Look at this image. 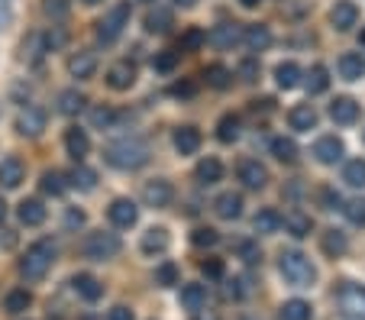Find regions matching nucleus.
<instances>
[{
  "label": "nucleus",
  "instance_id": "obj_1",
  "mask_svg": "<svg viewBox=\"0 0 365 320\" xmlns=\"http://www.w3.org/2000/svg\"><path fill=\"white\" fill-rule=\"evenodd\" d=\"M103 159L110 162L113 168H123V172H136L149 162V146L136 136H123V140L110 143V146L103 149Z\"/></svg>",
  "mask_w": 365,
  "mask_h": 320
},
{
  "label": "nucleus",
  "instance_id": "obj_2",
  "mask_svg": "<svg viewBox=\"0 0 365 320\" xmlns=\"http://www.w3.org/2000/svg\"><path fill=\"white\" fill-rule=\"evenodd\" d=\"M52 262H56V243L52 239H39L20 259V275L26 282H39V279H46V272L52 269Z\"/></svg>",
  "mask_w": 365,
  "mask_h": 320
},
{
  "label": "nucleus",
  "instance_id": "obj_3",
  "mask_svg": "<svg viewBox=\"0 0 365 320\" xmlns=\"http://www.w3.org/2000/svg\"><path fill=\"white\" fill-rule=\"evenodd\" d=\"M278 269H282L284 282H288V285H294V288H310L314 282H317V269H314V262H310L304 252H297V249L282 252Z\"/></svg>",
  "mask_w": 365,
  "mask_h": 320
},
{
  "label": "nucleus",
  "instance_id": "obj_4",
  "mask_svg": "<svg viewBox=\"0 0 365 320\" xmlns=\"http://www.w3.org/2000/svg\"><path fill=\"white\" fill-rule=\"evenodd\" d=\"M130 16H133L130 0H120L117 7H113L110 14H107L101 23H97V39H101L103 46H110V42H117L120 36H123V29L130 26Z\"/></svg>",
  "mask_w": 365,
  "mask_h": 320
},
{
  "label": "nucleus",
  "instance_id": "obj_5",
  "mask_svg": "<svg viewBox=\"0 0 365 320\" xmlns=\"http://www.w3.org/2000/svg\"><path fill=\"white\" fill-rule=\"evenodd\" d=\"M123 249V243H120L117 233H91L88 239H84V256L94 259V262H103V259H113L117 252Z\"/></svg>",
  "mask_w": 365,
  "mask_h": 320
},
{
  "label": "nucleus",
  "instance_id": "obj_6",
  "mask_svg": "<svg viewBox=\"0 0 365 320\" xmlns=\"http://www.w3.org/2000/svg\"><path fill=\"white\" fill-rule=\"evenodd\" d=\"M336 301H339V311H343L346 320H365V288L362 285L346 282V285L339 288Z\"/></svg>",
  "mask_w": 365,
  "mask_h": 320
},
{
  "label": "nucleus",
  "instance_id": "obj_7",
  "mask_svg": "<svg viewBox=\"0 0 365 320\" xmlns=\"http://www.w3.org/2000/svg\"><path fill=\"white\" fill-rule=\"evenodd\" d=\"M143 201H145V207H168V204L175 201V188H172V181H165V178L145 181V188H143Z\"/></svg>",
  "mask_w": 365,
  "mask_h": 320
},
{
  "label": "nucleus",
  "instance_id": "obj_8",
  "mask_svg": "<svg viewBox=\"0 0 365 320\" xmlns=\"http://www.w3.org/2000/svg\"><path fill=\"white\" fill-rule=\"evenodd\" d=\"M107 217H110L113 227L130 230V227H136V220H139V207L130 201V197H117V201L107 207Z\"/></svg>",
  "mask_w": 365,
  "mask_h": 320
},
{
  "label": "nucleus",
  "instance_id": "obj_9",
  "mask_svg": "<svg viewBox=\"0 0 365 320\" xmlns=\"http://www.w3.org/2000/svg\"><path fill=\"white\" fill-rule=\"evenodd\" d=\"M343 155H346V146L336 136H320V140L314 143V159H317L320 165H336Z\"/></svg>",
  "mask_w": 365,
  "mask_h": 320
},
{
  "label": "nucleus",
  "instance_id": "obj_10",
  "mask_svg": "<svg viewBox=\"0 0 365 320\" xmlns=\"http://www.w3.org/2000/svg\"><path fill=\"white\" fill-rule=\"evenodd\" d=\"M240 181L252 191H262L265 185H269V168H265L262 162L246 159V162H240Z\"/></svg>",
  "mask_w": 365,
  "mask_h": 320
},
{
  "label": "nucleus",
  "instance_id": "obj_11",
  "mask_svg": "<svg viewBox=\"0 0 365 320\" xmlns=\"http://www.w3.org/2000/svg\"><path fill=\"white\" fill-rule=\"evenodd\" d=\"M107 84H110L113 91H130L133 84H136V65L133 62H113L110 68H107Z\"/></svg>",
  "mask_w": 365,
  "mask_h": 320
},
{
  "label": "nucleus",
  "instance_id": "obj_12",
  "mask_svg": "<svg viewBox=\"0 0 365 320\" xmlns=\"http://www.w3.org/2000/svg\"><path fill=\"white\" fill-rule=\"evenodd\" d=\"M42 130H46V110H39V107L20 110V117H16V133L20 136H39Z\"/></svg>",
  "mask_w": 365,
  "mask_h": 320
},
{
  "label": "nucleus",
  "instance_id": "obj_13",
  "mask_svg": "<svg viewBox=\"0 0 365 320\" xmlns=\"http://www.w3.org/2000/svg\"><path fill=\"white\" fill-rule=\"evenodd\" d=\"M23 178H26V168H23V162L16 159V155H7V159H0V185L4 188H20Z\"/></svg>",
  "mask_w": 365,
  "mask_h": 320
},
{
  "label": "nucleus",
  "instance_id": "obj_14",
  "mask_svg": "<svg viewBox=\"0 0 365 320\" xmlns=\"http://www.w3.org/2000/svg\"><path fill=\"white\" fill-rule=\"evenodd\" d=\"M242 46L249 52H262L272 46V29L262 23H252V26H242Z\"/></svg>",
  "mask_w": 365,
  "mask_h": 320
},
{
  "label": "nucleus",
  "instance_id": "obj_15",
  "mask_svg": "<svg viewBox=\"0 0 365 320\" xmlns=\"http://www.w3.org/2000/svg\"><path fill=\"white\" fill-rule=\"evenodd\" d=\"M207 42H214L217 49H233L236 42H242V26H236V23L214 26L210 33H207Z\"/></svg>",
  "mask_w": 365,
  "mask_h": 320
},
{
  "label": "nucleus",
  "instance_id": "obj_16",
  "mask_svg": "<svg viewBox=\"0 0 365 320\" xmlns=\"http://www.w3.org/2000/svg\"><path fill=\"white\" fill-rule=\"evenodd\" d=\"M94 71H97V56L94 52H75V56L68 58V75L78 78V81L94 78Z\"/></svg>",
  "mask_w": 365,
  "mask_h": 320
},
{
  "label": "nucleus",
  "instance_id": "obj_17",
  "mask_svg": "<svg viewBox=\"0 0 365 320\" xmlns=\"http://www.w3.org/2000/svg\"><path fill=\"white\" fill-rule=\"evenodd\" d=\"M356 20H359V10L352 0H339L336 7L330 10V23L339 29V33H349V29L356 26Z\"/></svg>",
  "mask_w": 365,
  "mask_h": 320
},
{
  "label": "nucleus",
  "instance_id": "obj_18",
  "mask_svg": "<svg viewBox=\"0 0 365 320\" xmlns=\"http://www.w3.org/2000/svg\"><path fill=\"white\" fill-rule=\"evenodd\" d=\"M214 210H217L220 220H240L242 217V195H236V191H223V195L214 201Z\"/></svg>",
  "mask_w": 365,
  "mask_h": 320
},
{
  "label": "nucleus",
  "instance_id": "obj_19",
  "mask_svg": "<svg viewBox=\"0 0 365 320\" xmlns=\"http://www.w3.org/2000/svg\"><path fill=\"white\" fill-rule=\"evenodd\" d=\"M288 123H291V130H297V133H310L314 126H317V110H314V104H297V107H291Z\"/></svg>",
  "mask_w": 365,
  "mask_h": 320
},
{
  "label": "nucleus",
  "instance_id": "obj_20",
  "mask_svg": "<svg viewBox=\"0 0 365 320\" xmlns=\"http://www.w3.org/2000/svg\"><path fill=\"white\" fill-rule=\"evenodd\" d=\"M330 120H333V123H339V126L356 123V120H359V104L352 98H336L330 104Z\"/></svg>",
  "mask_w": 365,
  "mask_h": 320
},
{
  "label": "nucleus",
  "instance_id": "obj_21",
  "mask_svg": "<svg viewBox=\"0 0 365 320\" xmlns=\"http://www.w3.org/2000/svg\"><path fill=\"white\" fill-rule=\"evenodd\" d=\"M194 178H197L200 185H217V181L223 178V162L217 159V155H207V159H200L197 168H194Z\"/></svg>",
  "mask_w": 365,
  "mask_h": 320
},
{
  "label": "nucleus",
  "instance_id": "obj_22",
  "mask_svg": "<svg viewBox=\"0 0 365 320\" xmlns=\"http://www.w3.org/2000/svg\"><path fill=\"white\" fill-rule=\"evenodd\" d=\"M282 227L291 233V237L304 239V237H310V230H314V220H310L307 214H301V210H288V214L282 217Z\"/></svg>",
  "mask_w": 365,
  "mask_h": 320
},
{
  "label": "nucleus",
  "instance_id": "obj_23",
  "mask_svg": "<svg viewBox=\"0 0 365 320\" xmlns=\"http://www.w3.org/2000/svg\"><path fill=\"white\" fill-rule=\"evenodd\" d=\"M339 68V78H346V81H359V78L365 75V58L359 56V52H343L336 62Z\"/></svg>",
  "mask_w": 365,
  "mask_h": 320
},
{
  "label": "nucleus",
  "instance_id": "obj_24",
  "mask_svg": "<svg viewBox=\"0 0 365 320\" xmlns=\"http://www.w3.org/2000/svg\"><path fill=\"white\" fill-rule=\"evenodd\" d=\"M168 243H172V239H168L165 227H152V230L143 233V243H139V246H143L145 256H159V252L168 249Z\"/></svg>",
  "mask_w": 365,
  "mask_h": 320
},
{
  "label": "nucleus",
  "instance_id": "obj_25",
  "mask_svg": "<svg viewBox=\"0 0 365 320\" xmlns=\"http://www.w3.org/2000/svg\"><path fill=\"white\" fill-rule=\"evenodd\" d=\"M175 149L181 155H194L200 149V130L197 126H178L175 130Z\"/></svg>",
  "mask_w": 365,
  "mask_h": 320
},
{
  "label": "nucleus",
  "instance_id": "obj_26",
  "mask_svg": "<svg viewBox=\"0 0 365 320\" xmlns=\"http://www.w3.org/2000/svg\"><path fill=\"white\" fill-rule=\"evenodd\" d=\"M65 149H68V155L75 162H81L84 155L91 153V140H88V133L78 130V126H71L68 133H65Z\"/></svg>",
  "mask_w": 365,
  "mask_h": 320
},
{
  "label": "nucleus",
  "instance_id": "obj_27",
  "mask_svg": "<svg viewBox=\"0 0 365 320\" xmlns=\"http://www.w3.org/2000/svg\"><path fill=\"white\" fill-rule=\"evenodd\" d=\"M252 230L262 233V237H269V233H278V230H282V214H278V210H272V207L259 210V214L252 217Z\"/></svg>",
  "mask_w": 365,
  "mask_h": 320
},
{
  "label": "nucleus",
  "instance_id": "obj_28",
  "mask_svg": "<svg viewBox=\"0 0 365 320\" xmlns=\"http://www.w3.org/2000/svg\"><path fill=\"white\" fill-rule=\"evenodd\" d=\"M71 288H75L78 294H81L84 301H97L103 294V285L94 279V275H88V272H81V275H75L71 279Z\"/></svg>",
  "mask_w": 365,
  "mask_h": 320
},
{
  "label": "nucleus",
  "instance_id": "obj_29",
  "mask_svg": "<svg viewBox=\"0 0 365 320\" xmlns=\"http://www.w3.org/2000/svg\"><path fill=\"white\" fill-rule=\"evenodd\" d=\"M84 104H88V98H84L78 88H68L58 94V110H62L65 117H78V113L84 110Z\"/></svg>",
  "mask_w": 365,
  "mask_h": 320
},
{
  "label": "nucleus",
  "instance_id": "obj_30",
  "mask_svg": "<svg viewBox=\"0 0 365 320\" xmlns=\"http://www.w3.org/2000/svg\"><path fill=\"white\" fill-rule=\"evenodd\" d=\"M16 217H20V223H26V227H39V223L46 220V207H42V201H36V197H26V201L20 204V210H16Z\"/></svg>",
  "mask_w": 365,
  "mask_h": 320
},
{
  "label": "nucleus",
  "instance_id": "obj_31",
  "mask_svg": "<svg viewBox=\"0 0 365 320\" xmlns=\"http://www.w3.org/2000/svg\"><path fill=\"white\" fill-rule=\"evenodd\" d=\"M240 133H242V123H240V117L236 113H223L220 117V123H217V140L220 143H236L240 140Z\"/></svg>",
  "mask_w": 365,
  "mask_h": 320
},
{
  "label": "nucleus",
  "instance_id": "obj_32",
  "mask_svg": "<svg viewBox=\"0 0 365 320\" xmlns=\"http://www.w3.org/2000/svg\"><path fill=\"white\" fill-rule=\"evenodd\" d=\"M168 29H172V10H149L145 14V33H155V36H165Z\"/></svg>",
  "mask_w": 365,
  "mask_h": 320
},
{
  "label": "nucleus",
  "instance_id": "obj_33",
  "mask_svg": "<svg viewBox=\"0 0 365 320\" xmlns=\"http://www.w3.org/2000/svg\"><path fill=\"white\" fill-rule=\"evenodd\" d=\"M181 307H185V311H200V307H207V288L204 285H185L181 288Z\"/></svg>",
  "mask_w": 365,
  "mask_h": 320
},
{
  "label": "nucleus",
  "instance_id": "obj_34",
  "mask_svg": "<svg viewBox=\"0 0 365 320\" xmlns=\"http://www.w3.org/2000/svg\"><path fill=\"white\" fill-rule=\"evenodd\" d=\"M297 153H301V149H297V143L288 140V136H275V140H272V155H275L278 162H284V165H294Z\"/></svg>",
  "mask_w": 365,
  "mask_h": 320
},
{
  "label": "nucleus",
  "instance_id": "obj_35",
  "mask_svg": "<svg viewBox=\"0 0 365 320\" xmlns=\"http://www.w3.org/2000/svg\"><path fill=\"white\" fill-rule=\"evenodd\" d=\"M204 81L210 84L214 91H227L230 84H233V71H230L227 65H207V68H204Z\"/></svg>",
  "mask_w": 365,
  "mask_h": 320
},
{
  "label": "nucleus",
  "instance_id": "obj_36",
  "mask_svg": "<svg viewBox=\"0 0 365 320\" xmlns=\"http://www.w3.org/2000/svg\"><path fill=\"white\" fill-rule=\"evenodd\" d=\"M320 246H324V252L330 259H339L346 249H349V239H346V233H339V230H327L324 237H320Z\"/></svg>",
  "mask_w": 365,
  "mask_h": 320
},
{
  "label": "nucleus",
  "instance_id": "obj_37",
  "mask_svg": "<svg viewBox=\"0 0 365 320\" xmlns=\"http://www.w3.org/2000/svg\"><path fill=\"white\" fill-rule=\"evenodd\" d=\"M39 188L46 191V195H52V197H62L65 195V188H68V175H62V172H42V181H39Z\"/></svg>",
  "mask_w": 365,
  "mask_h": 320
},
{
  "label": "nucleus",
  "instance_id": "obj_38",
  "mask_svg": "<svg viewBox=\"0 0 365 320\" xmlns=\"http://www.w3.org/2000/svg\"><path fill=\"white\" fill-rule=\"evenodd\" d=\"M275 81H278V88H284V91L297 88V84H301V68H297L294 62H282L275 68Z\"/></svg>",
  "mask_w": 365,
  "mask_h": 320
},
{
  "label": "nucleus",
  "instance_id": "obj_39",
  "mask_svg": "<svg viewBox=\"0 0 365 320\" xmlns=\"http://www.w3.org/2000/svg\"><path fill=\"white\" fill-rule=\"evenodd\" d=\"M68 181L75 185L78 191H94V188H97V172H94V168H88V165H81V162H78V168L68 175Z\"/></svg>",
  "mask_w": 365,
  "mask_h": 320
},
{
  "label": "nucleus",
  "instance_id": "obj_40",
  "mask_svg": "<svg viewBox=\"0 0 365 320\" xmlns=\"http://www.w3.org/2000/svg\"><path fill=\"white\" fill-rule=\"evenodd\" d=\"M327 88H330V71L324 65H314L307 71V94H324Z\"/></svg>",
  "mask_w": 365,
  "mask_h": 320
},
{
  "label": "nucleus",
  "instance_id": "obj_41",
  "mask_svg": "<svg viewBox=\"0 0 365 320\" xmlns=\"http://www.w3.org/2000/svg\"><path fill=\"white\" fill-rule=\"evenodd\" d=\"M343 181L349 185V188H365V162H362V159L346 162V168H343Z\"/></svg>",
  "mask_w": 365,
  "mask_h": 320
},
{
  "label": "nucleus",
  "instance_id": "obj_42",
  "mask_svg": "<svg viewBox=\"0 0 365 320\" xmlns=\"http://www.w3.org/2000/svg\"><path fill=\"white\" fill-rule=\"evenodd\" d=\"M310 304L307 301H301V298H294V301H284L282 304V320H310Z\"/></svg>",
  "mask_w": 365,
  "mask_h": 320
},
{
  "label": "nucleus",
  "instance_id": "obj_43",
  "mask_svg": "<svg viewBox=\"0 0 365 320\" xmlns=\"http://www.w3.org/2000/svg\"><path fill=\"white\" fill-rule=\"evenodd\" d=\"M91 123H94L97 130H110V126L117 123V110L107 104H97L94 110H91Z\"/></svg>",
  "mask_w": 365,
  "mask_h": 320
},
{
  "label": "nucleus",
  "instance_id": "obj_44",
  "mask_svg": "<svg viewBox=\"0 0 365 320\" xmlns=\"http://www.w3.org/2000/svg\"><path fill=\"white\" fill-rule=\"evenodd\" d=\"M29 304H33V294H29V291H23V288H16V291H10V294H7V301H4V307H7L10 314H20V311H26Z\"/></svg>",
  "mask_w": 365,
  "mask_h": 320
},
{
  "label": "nucleus",
  "instance_id": "obj_45",
  "mask_svg": "<svg viewBox=\"0 0 365 320\" xmlns=\"http://www.w3.org/2000/svg\"><path fill=\"white\" fill-rule=\"evenodd\" d=\"M207 42V33L204 29H197V26H191L185 36H181V42H178V52H194L197 46H204Z\"/></svg>",
  "mask_w": 365,
  "mask_h": 320
},
{
  "label": "nucleus",
  "instance_id": "obj_46",
  "mask_svg": "<svg viewBox=\"0 0 365 320\" xmlns=\"http://www.w3.org/2000/svg\"><path fill=\"white\" fill-rule=\"evenodd\" d=\"M155 285H162V288L178 285V265H175V262H162L159 269H155Z\"/></svg>",
  "mask_w": 365,
  "mask_h": 320
},
{
  "label": "nucleus",
  "instance_id": "obj_47",
  "mask_svg": "<svg viewBox=\"0 0 365 320\" xmlns=\"http://www.w3.org/2000/svg\"><path fill=\"white\" fill-rule=\"evenodd\" d=\"M191 243H194V246H207V249H210V246L220 243V233L210 230V227H200V230L191 233Z\"/></svg>",
  "mask_w": 365,
  "mask_h": 320
},
{
  "label": "nucleus",
  "instance_id": "obj_48",
  "mask_svg": "<svg viewBox=\"0 0 365 320\" xmlns=\"http://www.w3.org/2000/svg\"><path fill=\"white\" fill-rule=\"evenodd\" d=\"M178 58H181V52H159V56L152 58V68L155 71H175Z\"/></svg>",
  "mask_w": 365,
  "mask_h": 320
},
{
  "label": "nucleus",
  "instance_id": "obj_49",
  "mask_svg": "<svg viewBox=\"0 0 365 320\" xmlns=\"http://www.w3.org/2000/svg\"><path fill=\"white\" fill-rule=\"evenodd\" d=\"M42 10H46L52 20H65V16H68V0H42Z\"/></svg>",
  "mask_w": 365,
  "mask_h": 320
},
{
  "label": "nucleus",
  "instance_id": "obj_50",
  "mask_svg": "<svg viewBox=\"0 0 365 320\" xmlns=\"http://www.w3.org/2000/svg\"><path fill=\"white\" fill-rule=\"evenodd\" d=\"M343 210H346V217H349V223L365 227V201H362V197H359V201H349Z\"/></svg>",
  "mask_w": 365,
  "mask_h": 320
},
{
  "label": "nucleus",
  "instance_id": "obj_51",
  "mask_svg": "<svg viewBox=\"0 0 365 320\" xmlns=\"http://www.w3.org/2000/svg\"><path fill=\"white\" fill-rule=\"evenodd\" d=\"M200 269H204L207 279H220V275H223V262H220V259H207Z\"/></svg>",
  "mask_w": 365,
  "mask_h": 320
},
{
  "label": "nucleus",
  "instance_id": "obj_52",
  "mask_svg": "<svg viewBox=\"0 0 365 320\" xmlns=\"http://www.w3.org/2000/svg\"><path fill=\"white\" fill-rule=\"evenodd\" d=\"M320 201L327 204V210H343V197H339L336 191H330V188H327L324 195H320Z\"/></svg>",
  "mask_w": 365,
  "mask_h": 320
},
{
  "label": "nucleus",
  "instance_id": "obj_53",
  "mask_svg": "<svg viewBox=\"0 0 365 320\" xmlns=\"http://www.w3.org/2000/svg\"><path fill=\"white\" fill-rule=\"evenodd\" d=\"M107 320H133V311L126 304H117L110 314H107Z\"/></svg>",
  "mask_w": 365,
  "mask_h": 320
},
{
  "label": "nucleus",
  "instance_id": "obj_54",
  "mask_svg": "<svg viewBox=\"0 0 365 320\" xmlns=\"http://www.w3.org/2000/svg\"><path fill=\"white\" fill-rule=\"evenodd\" d=\"M236 249H240L242 256H246V262H259V259H262V256H259V249H255L252 243H240Z\"/></svg>",
  "mask_w": 365,
  "mask_h": 320
},
{
  "label": "nucleus",
  "instance_id": "obj_55",
  "mask_svg": "<svg viewBox=\"0 0 365 320\" xmlns=\"http://www.w3.org/2000/svg\"><path fill=\"white\" fill-rule=\"evenodd\" d=\"M172 94L175 98H194V84H175Z\"/></svg>",
  "mask_w": 365,
  "mask_h": 320
},
{
  "label": "nucleus",
  "instance_id": "obj_56",
  "mask_svg": "<svg viewBox=\"0 0 365 320\" xmlns=\"http://www.w3.org/2000/svg\"><path fill=\"white\" fill-rule=\"evenodd\" d=\"M194 320H220V317H217L214 311H204V307H200V311H194Z\"/></svg>",
  "mask_w": 365,
  "mask_h": 320
},
{
  "label": "nucleus",
  "instance_id": "obj_57",
  "mask_svg": "<svg viewBox=\"0 0 365 320\" xmlns=\"http://www.w3.org/2000/svg\"><path fill=\"white\" fill-rule=\"evenodd\" d=\"M75 223H78V227L84 223V214H81V210H71V214H68V227H75Z\"/></svg>",
  "mask_w": 365,
  "mask_h": 320
},
{
  "label": "nucleus",
  "instance_id": "obj_58",
  "mask_svg": "<svg viewBox=\"0 0 365 320\" xmlns=\"http://www.w3.org/2000/svg\"><path fill=\"white\" fill-rule=\"evenodd\" d=\"M242 75H246L242 81H255V78H252V75H255V65H252V62H246V65H242Z\"/></svg>",
  "mask_w": 365,
  "mask_h": 320
},
{
  "label": "nucleus",
  "instance_id": "obj_59",
  "mask_svg": "<svg viewBox=\"0 0 365 320\" xmlns=\"http://www.w3.org/2000/svg\"><path fill=\"white\" fill-rule=\"evenodd\" d=\"M16 243V239H14V233H10V230H4V246H7V249H10V246H14Z\"/></svg>",
  "mask_w": 365,
  "mask_h": 320
},
{
  "label": "nucleus",
  "instance_id": "obj_60",
  "mask_svg": "<svg viewBox=\"0 0 365 320\" xmlns=\"http://www.w3.org/2000/svg\"><path fill=\"white\" fill-rule=\"evenodd\" d=\"M240 4H242V7H246V10H252V7H259L262 0H240Z\"/></svg>",
  "mask_w": 365,
  "mask_h": 320
},
{
  "label": "nucleus",
  "instance_id": "obj_61",
  "mask_svg": "<svg viewBox=\"0 0 365 320\" xmlns=\"http://www.w3.org/2000/svg\"><path fill=\"white\" fill-rule=\"evenodd\" d=\"M4 217H7V201L0 197V223H4Z\"/></svg>",
  "mask_w": 365,
  "mask_h": 320
},
{
  "label": "nucleus",
  "instance_id": "obj_62",
  "mask_svg": "<svg viewBox=\"0 0 365 320\" xmlns=\"http://www.w3.org/2000/svg\"><path fill=\"white\" fill-rule=\"evenodd\" d=\"M175 4H178V7H185V10H187V7H194V4H197V0H175Z\"/></svg>",
  "mask_w": 365,
  "mask_h": 320
},
{
  "label": "nucleus",
  "instance_id": "obj_63",
  "mask_svg": "<svg viewBox=\"0 0 365 320\" xmlns=\"http://www.w3.org/2000/svg\"><path fill=\"white\" fill-rule=\"evenodd\" d=\"M81 4H88V7H94V4H101V0H81Z\"/></svg>",
  "mask_w": 365,
  "mask_h": 320
},
{
  "label": "nucleus",
  "instance_id": "obj_64",
  "mask_svg": "<svg viewBox=\"0 0 365 320\" xmlns=\"http://www.w3.org/2000/svg\"><path fill=\"white\" fill-rule=\"evenodd\" d=\"M362 42H365V33H362Z\"/></svg>",
  "mask_w": 365,
  "mask_h": 320
}]
</instances>
